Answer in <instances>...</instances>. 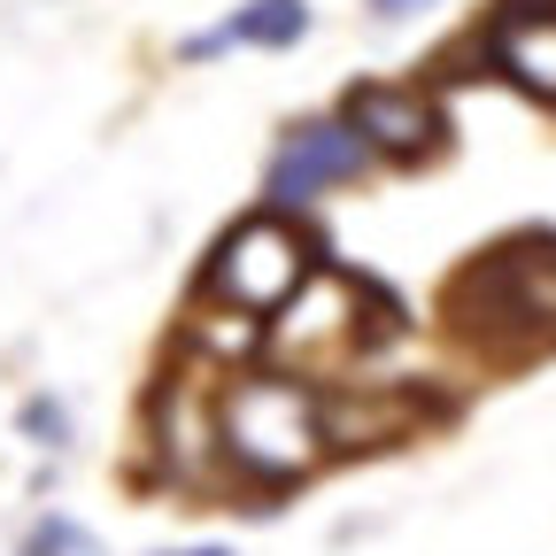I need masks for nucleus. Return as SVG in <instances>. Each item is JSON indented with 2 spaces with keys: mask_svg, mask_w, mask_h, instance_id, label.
I'll list each match as a JSON object with an SVG mask.
<instances>
[{
  "mask_svg": "<svg viewBox=\"0 0 556 556\" xmlns=\"http://www.w3.org/2000/svg\"><path fill=\"white\" fill-rule=\"evenodd\" d=\"M340 116L356 124V139L379 163H433L448 148V116L426 86L409 78H356L340 93Z\"/></svg>",
  "mask_w": 556,
  "mask_h": 556,
  "instance_id": "4",
  "label": "nucleus"
},
{
  "mask_svg": "<svg viewBox=\"0 0 556 556\" xmlns=\"http://www.w3.org/2000/svg\"><path fill=\"white\" fill-rule=\"evenodd\" d=\"M371 9V24H417V16H433L441 0H364Z\"/></svg>",
  "mask_w": 556,
  "mask_h": 556,
  "instance_id": "9",
  "label": "nucleus"
},
{
  "mask_svg": "<svg viewBox=\"0 0 556 556\" xmlns=\"http://www.w3.org/2000/svg\"><path fill=\"white\" fill-rule=\"evenodd\" d=\"M16 556H109V548H101V533H93V526H78L70 510H39Z\"/></svg>",
  "mask_w": 556,
  "mask_h": 556,
  "instance_id": "8",
  "label": "nucleus"
},
{
  "mask_svg": "<svg viewBox=\"0 0 556 556\" xmlns=\"http://www.w3.org/2000/svg\"><path fill=\"white\" fill-rule=\"evenodd\" d=\"M325 263H317V240L302 232V217H287V208H248V217L208 248L201 263V302L208 309H225L240 325H270V317H287L294 294L309 287Z\"/></svg>",
  "mask_w": 556,
  "mask_h": 556,
  "instance_id": "2",
  "label": "nucleus"
},
{
  "mask_svg": "<svg viewBox=\"0 0 556 556\" xmlns=\"http://www.w3.org/2000/svg\"><path fill=\"white\" fill-rule=\"evenodd\" d=\"M217 426V464L248 495H287L309 486L340 448H332V394L309 371H232L225 394L208 402Z\"/></svg>",
  "mask_w": 556,
  "mask_h": 556,
  "instance_id": "1",
  "label": "nucleus"
},
{
  "mask_svg": "<svg viewBox=\"0 0 556 556\" xmlns=\"http://www.w3.org/2000/svg\"><path fill=\"white\" fill-rule=\"evenodd\" d=\"M309 0H240L232 16H217L208 31L178 39V62L201 70V62H225V54H294L309 39Z\"/></svg>",
  "mask_w": 556,
  "mask_h": 556,
  "instance_id": "5",
  "label": "nucleus"
},
{
  "mask_svg": "<svg viewBox=\"0 0 556 556\" xmlns=\"http://www.w3.org/2000/svg\"><path fill=\"white\" fill-rule=\"evenodd\" d=\"M16 433H24V448H39V456H70V441H78V426H70V402L47 394V387H31V394L16 402Z\"/></svg>",
  "mask_w": 556,
  "mask_h": 556,
  "instance_id": "7",
  "label": "nucleus"
},
{
  "mask_svg": "<svg viewBox=\"0 0 556 556\" xmlns=\"http://www.w3.org/2000/svg\"><path fill=\"white\" fill-rule=\"evenodd\" d=\"M486 54H495V70L556 109V0H533V9H510L495 24V39H486Z\"/></svg>",
  "mask_w": 556,
  "mask_h": 556,
  "instance_id": "6",
  "label": "nucleus"
},
{
  "mask_svg": "<svg viewBox=\"0 0 556 556\" xmlns=\"http://www.w3.org/2000/svg\"><path fill=\"white\" fill-rule=\"evenodd\" d=\"M371 163H379V155L356 139V124H348V116H302V124L278 131V148H270V163H263V201L287 208V217H302V208H317L325 193L356 186Z\"/></svg>",
  "mask_w": 556,
  "mask_h": 556,
  "instance_id": "3",
  "label": "nucleus"
},
{
  "mask_svg": "<svg viewBox=\"0 0 556 556\" xmlns=\"http://www.w3.org/2000/svg\"><path fill=\"white\" fill-rule=\"evenodd\" d=\"M148 556H240L232 541H163V548H148Z\"/></svg>",
  "mask_w": 556,
  "mask_h": 556,
  "instance_id": "10",
  "label": "nucleus"
}]
</instances>
